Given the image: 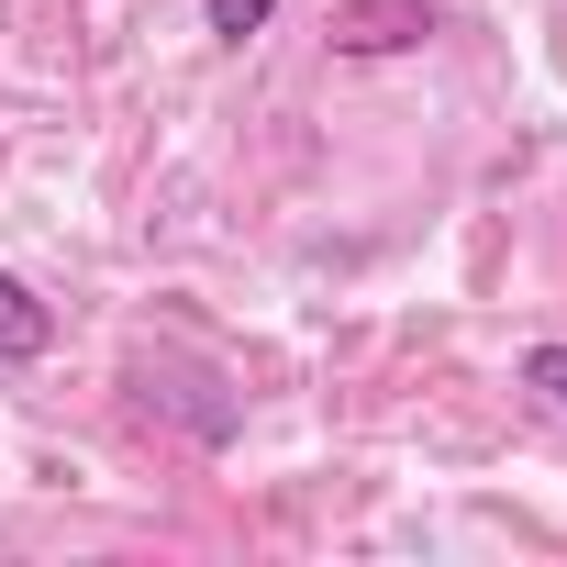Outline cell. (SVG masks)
<instances>
[{"instance_id":"6da1fadb","label":"cell","mask_w":567,"mask_h":567,"mask_svg":"<svg viewBox=\"0 0 567 567\" xmlns=\"http://www.w3.org/2000/svg\"><path fill=\"white\" fill-rule=\"evenodd\" d=\"M45 346H56V312H45V301L23 290L12 267H0V368H34Z\"/></svg>"},{"instance_id":"7a4b0ae2","label":"cell","mask_w":567,"mask_h":567,"mask_svg":"<svg viewBox=\"0 0 567 567\" xmlns=\"http://www.w3.org/2000/svg\"><path fill=\"white\" fill-rule=\"evenodd\" d=\"M423 34V12H412V0H357V12H346V56H390V45H412Z\"/></svg>"},{"instance_id":"3957f363","label":"cell","mask_w":567,"mask_h":567,"mask_svg":"<svg viewBox=\"0 0 567 567\" xmlns=\"http://www.w3.org/2000/svg\"><path fill=\"white\" fill-rule=\"evenodd\" d=\"M200 23H212L223 45H245V34H267V23H278V0H200Z\"/></svg>"},{"instance_id":"277c9868","label":"cell","mask_w":567,"mask_h":567,"mask_svg":"<svg viewBox=\"0 0 567 567\" xmlns=\"http://www.w3.org/2000/svg\"><path fill=\"white\" fill-rule=\"evenodd\" d=\"M523 390H545V401L567 412V346H534V357H523Z\"/></svg>"}]
</instances>
